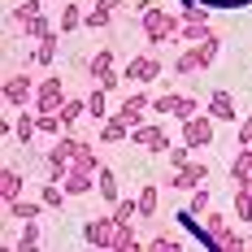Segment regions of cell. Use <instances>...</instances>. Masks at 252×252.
<instances>
[{
    "mask_svg": "<svg viewBox=\"0 0 252 252\" xmlns=\"http://www.w3.org/2000/svg\"><path fill=\"white\" fill-rule=\"evenodd\" d=\"M200 239L209 244V248H222V252H244V248L252 244L248 235H239V230L230 226L218 209H209V213L200 218Z\"/></svg>",
    "mask_w": 252,
    "mask_h": 252,
    "instance_id": "obj_1",
    "label": "cell"
},
{
    "mask_svg": "<svg viewBox=\"0 0 252 252\" xmlns=\"http://www.w3.org/2000/svg\"><path fill=\"white\" fill-rule=\"evenodd\" d=\"M218 52H222V35H209L204 44H187V48L178 52V61H174V74H196V70H213Z\"/></svg>",
    "mask_w": 252,
    "mask_h": 252,
    "instance_id": "obj_2",
    "label": "cell"
},
{
    "mask_svg": "<svg viewBox=\"0 0 252 252\" xmlns=\"http://www.w3.org/2000/svg\"><path fill=\"white\" fill-rule=\"evenodd\" d=\"M139 22H144V44L148 48H161V44H170V39H178V13H165L161 4L157 9H148V13H139Z\"/></svg>",
    "mask_w": 252,
    "mask_h": 252,
    "instance_id": "obj_3",
    "label": "cell"
},
{
    "mask_svg": "<svg viewBox=\"0 0 252 252\" xmlns=\"http://www.w3.org/2000/svg\"><path fill=\"white\" fill-rule=\"evenodd\" d=\"M9 22L18 26L22 35H31V39H44V35L57 31V26L48 22V13H44V0H22V4L9 13Z\"/></svg>",
    "mask_w": 252,
    "mask_h": 252,
    "instance_id": "obj_4",
    "label": "cell"
},
{
    "mask_svg": "<svg viewBox=\"0 0 252 252\" xmlns=\"http://www.w3.org/2000/svg\"><path fill=\"white\" fill-rule=\"evenodd\" d=\"M87 74L96 78V87H104V92H118L126 83V74L113 70V48H96L92 52V57H87Z\"/></svg>",
    "mask_w": 252,
    "mask_h": 252,
    "instance_id": "obj_5",
    "label": "cell"
},
{
    "mask_svg": "<svg viewBox=\"0 0 252 252\" xmlns=\"http://www.w3.org/2000/svg\"><path fill=\"white\" fill-rule=\"evenodd\" d=\"M113 230H118V218L113 213H104V218H87L83 222V244L87 248H113Z\"/></svg>",
    "mask_w": 252,
    "mask_h": 252,
    "instance_id": "obj_6",
    "label": "cell"
},
{
    "mask_svg": "<svg viewBox=\"0 0 252 252\" xmlns=\"http://www.w3.org/2000/svg\"><path fill=\"white\" fill-rule=\"evenodd\" d=\"M130 144L157 157V152H170V135H165V126H161V122H139L135 130H130Z\"/></svg>",
    "mask_w": 252,
    "mask_h": 252,
    "instance_id": "obj_7",
    "label": "cell"
},
{
    "mask_svg": "<svg viewBox=\"0 0 252 252\" xmlns=\"http://www.w3.org/2000/svg\"><path fill=\"white\" fill-rule=\"evenodd\" d=\"M213 126H218V118H213V113H209V118H200V113H191V118H187V122H183V144H187V148H209V144H213Z\"/></svg>",
    "mask_w": 252,
    "mask_h": 252,
    "instance_id": "obj_8",
    "label": "cell"
},
{
    "mask_svg": "<svg viewBox=\"0 0 252 252\" xmlns=\"http://www.w3.org/2000/svg\"><path fill=\"white\" fill-rule=\"evenodd\" d=\"M35 92H39V83H35L31 74H9L4 78V104H13V109L35 104Z\"/></svg>",
    "mask_w": 252,
    "mask_h": 252,
    "instance_id": "obj_9",
    "label": "cell"
},
{
    "mask_svg": "<svg viewBox=\"0 0 252 252\" xmlns=\"http://www.w3.org/2000/svg\"><path fill=\"white\" fill-rule=\"evenodd\" d=\"M209 183V165L204 161H187V165H178L174 174L165 178V187H174V191H196Z\"/></svg>",
    "mask_w": 252,
    "mask_h": 252,
    "instance_id": "obj_10",
    "label": "cell"
},
{
    "mask_svg": "<svg viewBox=\"0 0 252 252\" xmlns=\"http://www.w3.org/2000/svg\"><path fill=\"white\" fill-rule=\"evenodd\" d=\"M157 113H165V118H178V122H187L191 113H200V104L191 100V96H178V92H165V96H157L152 100Z\"/></svg>",
    "mask_w": 252,
    "mask_h": 252,
    "instance_id": "obj_11",
    "label": "cell"
},
{
    "mask_svg": "<svg viewBox=\"0 0 252 252\" xmlns=\"http://www.w3.org/2000/svg\"><path fill=\"white\" fill-rule=\"evenodd\" d=\"M65 100H70V96H65V78H57V74L39 78V92H35V109H61Z\"/></svg>",
    "mask_w": 252,
    "mask_h": 252,
    "instance_id": "obj_12",
    "label": "cell"
},
{
    "mask_svg": "<svg viewBox=\"0 0 252 252\" xmlns=\"http://www.w3.org/2000/svg\"><path fill=\"white\" fill-rule=\"evenodd\" d=\"M126 83H157V74H161V61H157V52H139L130 65L122 70Z\"/></svg>",
    "mask_w": 252,
    "mask_h": 252,
    "instance_id": "obj_13",
    "label": "cell"
},
{
    "mask_svg": "<svg viewBox=\"0 0 252 252\" xmlns=\"http://www.w3.org/2000/svg\"><path fill=\"white\" fill-rule=\"evenodd\" d=\"M148 109H152V96H148V92H130V96L118 104V113H122L126 122H130V130L144 122V113H148Z\"/></svg>",
    "mask_w": 252,
    "mask_h": 252,
    "instance_id": "obj_14",
    "label": "cell"
},
{
    "mask_svg": "<svg viewBox=\"0 0 252 252\" xmlns=\"http://www.w3.org/2000/svg\"><path fill=\"white\" fill-rule=\"evenodd\" d=\"M144 248V239L135 235V222H118V230H113V248L109 252H139Z\"/></svg>",
    "mask_w": 252,
    "mask_h": 252,
    "instance_id": "obj_15",
    "label": "cell"
},
{
    "mask_svg": "<svg viewBox=\"0 0 252 252\" xmlns=\"http://www.w3.org/2000/svg\"><path fill=\"white\" fill-rule=\"evenodd\" d=\"M235 218L252 222V178H235Z\"/></svg>",
    "mask_w": 252,
    "mask_h": 252,
    "instance_id": "obj_16",
    "label": "cell"
},
{
    "mask_svg": "<svg viewBox=\"0 0 252 252\" xmlns=\"http://www.w3.org/2000/svg\"><path fill=\"white\" fill-rule=\"evenodd\" d=\"M0 200H4V209L13 200H22V174L9 165V170H0Z\"/></svg>",
    "mask_w": 252,
    "mask_h": 252,
    "instance_id": "obj_17",
    "label": "cell"
},
{
    "mask_svg": "<svg viewBox=\"0 0 252 252\" xmlns=\"http://www.w3.org/2000/svg\"><path fill=\"white\" fill-rule=\"evenodd\" d=\"M130 135V122H126L122 113H109L100 122V144H118V139H126Z\"/></svg>",
    "mask_w": 252,
    "mask_h": 252,
    "instance_id": "obj_18",
    "label": "cell"
},
{
    "mask_svg": "<svg viewBox=\"0 0 252 252\" xmlns=\"http://www.w3.org/2000/svg\"><path fill=\"white\" fill-rule=\"evenodd\" d=\"M96 191H100L104 204H118L122 196H118V174L109 170V165H100V174H96Z\"/></svg>",
    "mask_w": 252,
    "mask_h": 252,
    "instance_id": "obj_19",
    "label": "cell"
},
{
    "mask_svg": "<svg viewBox=\"0 0 252 252\" xmlns=\"http://www.w3.org/2000/svg\"><path fill=\"white\" fill-rule=\"evenodd\" d=\"M209 113H213L218 122H235V100H230V92H213V96H209Z\"/></svg>",
    "mask_w": 252,
    "mask_h": 252,
    "instance_id": "obj_20",
    "label": "cell"
},
{
    "mask_svg": "<svg viewBox=\"0 0 252 252\" xmlns=\"http://www.w3.org/2000/svg\"><path fill=\"white\" fill-rule=\"evenodd\" d=\"M35 130H39V113H18V118H13V139H18V144H31Z\"/></svg>",
    "mask_w": 252,
    "mask_h": 252,
    "instance_id": "obj_21",
    "label": "cell"
},
{
    "mask_svg": "<svg viewBox=\"0 0 252 252\" xmlns=\"http://www.w3.org/2000/svg\"><path fill=\"white\" fill-rule=\"evenodd\" d=\"M118 9H122V0H96V9L87 13V26H109Z\"/></svg>",
    "mask_w": 252,
    "mask_h": 252,
    "instance_id": "obj_22",
    "label": "cell"
},
{
    "mask_svg": "<svg viewBox=\"0 0 252 252\" xmlns=\"http://www.w3.org/2000/svg\"><path fill=\"white\" fill-rule=\"evenodd\" d=\"M44 244V230H39V222L31 218V222H22V235L13 239V248H22V252H31V248H39Z\"/></svg>",
    "mask_w": 252,
    "mask_h": 252,
    "instance_id": "obj_23",
    "label": "cell"
},
{
    "mask_svg": "<svg viewBox=\"0 0 252 252\" xmlns=\"http://www.w3.org/2000/svg\"><path fill=\"white\" fill-rule=\"evenodd\" d=\"M209 35H218V31H209V22H183L178 26V39L183 44H204Z\"/></svg>",
    "mask_w": 252,
    "mask_h": 252,
    "instance_id": "obj_24",
    "label": "cell"
},
{
    "mask_svg": "<svg viewBox=\"0 0 252 252\" xmlns=\"http://www.w3.org/2000/svg\"><path fill=\"white\" fill-rule=\"evenodd\" d=\"M135 200H139V218H144V222L157 218V209H161V191H157V187H139Z\"/></svg>",
    "mask_w": 252,
    "mask_h": 252,
    "instance_id": "obj_25",
    "label": "cell"
},
{
    "mask_svg": "<svg viewBox=\"0 0 252 252\" xmlns=\"http://www.w3.org/2000/svg\"><path fill=\"white\" fill-rule=\"evenodd\" d=\"M78 26H87V13H83L78 4H65V9H61V22H57V31H61V35H70V31H78Z\"/></svg>",
    "mask_w": 252,
    "mask_h": 252,
    "instance_id": "obj_26",
    "label": "cell"
},
{
    "mask_svg": "<svg viewBox=\"0 0 252 252\" xmlns=\"http://www.w3.org/2000/svg\"><path fill=\"white\" fill-rule=\"evenodd\" d=\"M57 113H61V126H65V130H74V122L83 118V113H87V100H78V96H70V100L61 104Z\"/></svg>",
    "mask_w": 252,
    "mask_h": 252,
    "instance_id": "obj_27",
    "label": "cell"
},
{
    "mask_svg": "<svg viewBox=\"0 0 252 252\" xmlns=\"http://www.w3.org/2000/svg\"><path fill=\"white\" fill-rule=\"evenodd\" d=\"M39 200H44V209H61V204H65V187L52 178V183H44V187H39Z\"/></svg>",
    "mask_w": 252,
    "mask_h": 252,
    "instance_id": "obj_28",
    "label": "cell"
},
{
    "mask_svg": "<svg viewBox=\"0 0 252 252\" xmlns=\"http://www.w3.org/2000/svg\"><path fill=\"white\" fill-rule=\"evenodd\" d=\"M87 118H109V92H104V87H96V92H92V96H87Z\"/></svg>",
    "mask_w": 252,
    "mask_h": 252,
    "instance_id": "obj_29",
    "label": "cell"
},
{
    "mask_svg": "<svg viewBox=\"0 0 252 252\" xmlns=\"http://www.w3.org/2000/svg\"><path fill=\"white\" fill-rule=\"evenodd\" d=\"M178 248H183L178 235H152L148 244H144V252H178Z\"/></svg>",
    "mask_w": 252,
    "mask_h": 252,
    "instance_id": "obj_30",
    "label": "cell"
},
{
    "mask_svg": "<svg viewBox=\"0 0 252 252\" xmlns=\"http://www.w3.org/2000/svg\"><path fill=\"white\" fill-rule=\"evenodd\" d=\"M39 209H44V200L35 204V200H13L9 204V213L18 218V222H31V218H39Z\"/></svg>",
    "mask_w": 252,
    "mask_h": 252,
    "instance_id": "obj_31",
    "label": "cell"
},
{
    "mask_svg": "<svg viewBox=\"0 0 252 252\" xmlns=\"http://www.w3.org/2000/svg\"><path fill=\"white\" fill-rule=\"evenodd\" d=\"M35 44H39V48H35V61H39V65H52V57H57V31L44 35V39H35Z\"/></svg>",
    "mask_w": 252,
    "mask_h": 252,
    "instance_id": "obj_32",
    "label": "cell"
},
{
    "mask_svg": "<svg viewBox=\"0 0 252 252\" xmlns=\"http://www.w3.org/2000/svg\"><path fill=\"white\" fill-rule=\"evenodd\" d=\"M230 178H252V144L230 161Z\"/></svg>",
    "mask_w": 252,
    "mask_h": 252,
    "instance_id": "obj_33",
    "label": "cell"
},
{
    "mask_svg": "<svg viewBox=\"0 0 252 252\" xmlns=\"http://www.w3.org/2000/svg\"><path fill=\"white\" fill-rule=\"evenodd\" d=\"M187 213H191V218H204V213H209V187H196V191H191Z\"/></svg>",
    "mask_w": 252,
    "mask_h": 252,
    "instance_id": "obj_34",
    "label": "cell"
},
{
    "mask_svg": "<svg viewBox=\"0 0 252 252\" xmlns=\"http://www.w3.org/2000/svg\"><path fill=\"white\" fill-rule=\"evenodd\" d=\"M113 218H118V222H135V218H139V200H118L113 204Z\"/></svg>",
    "mask_w": 252,
    "mask_h": 252,
    "instance_id": "obj_35",
    "label": "cell"
},
{
    "mask_svg": "<svg viewBox=\"0 0 252 252\" xmlns=\"http://www.w3.org/2000/svg\"><path fill=\"white\" fill-rule=\"evenodd\" d=\"M191 152H196V148H187V144H183V148H170L165 157H170V165L178 170V165H187V161H191Z\"/></svg>",
    "mask_w": 252,
    "mask_h": 252,
    "instance_id": "obj_36",
    "label": "cell"
},
{
    "mask_svg": "<svg viewBox=\"0 0 252 252\" xmlns=\"http://www.w3.org/2000/svg\"><path fill=\"white\" fill-rule=\"evenodd\" d=\"M252 144V118H244V122H239V148H248Z\"/></svg>",
    "mask_w": 252,
    "mask_h": 252,
    "instance_id": "obj_37",
    "label": "cell"
},
{
    "mask_svg": "<svg viewBox=\"0 0 252 252\" xmlns=\"http://www.w3.org/2000/svg\"><path fill=\"white\" fill-rule=\"evenodd\" d=\"M204 4H222V9H235V4H248V0H204Z\"/></svg>",
    "mask_w": 252,
    "mask_h": 252,
    "instance_id": "obj_38",
    "label": "cell"
},
{
    "mask_svg": "<svg viewBox=\"0 0 252 252\" xmlns=\"http://www.w3.org/2000/svg\"><path fill=\"white\" fill-rule=\"evenodd\" d=\"M248 252H252V244H248Z\"/></svg>",
    "mask_w": 252,
    "mask_h": 252,
    "instance_id": "obj_39",
    "label": "cell"
}]
</instances>
